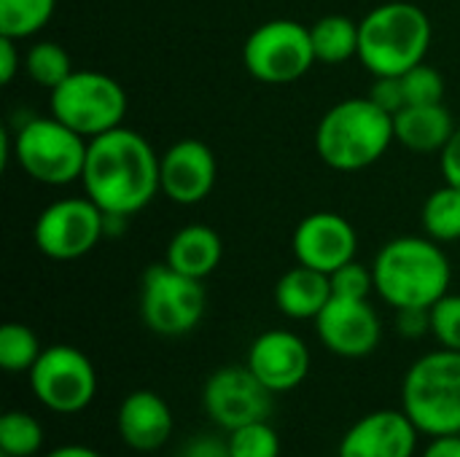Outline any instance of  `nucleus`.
I'll return each instance as SVG.
<instances>
[{"label": "nucleus", "mask_w": 460, "mask_h": 457, "mask_svg": "<svg viewBox=\"0 0 460 457\" xmlns=\"http://www.w3.org/2000/svg\"><path fill=\"white\" fill-rule=\"evenodd\" d=\"M81 183L102 213L132 218L162 191L159 156L140 132L116 127L89 140Z\"/></svg>", "instance_id": "obj_1"}, {"label": "nucleus", "mask_w": 460, "mask_h": 457, "mask_svg": "<svg viewBox=\"0 0 460 457\" xmlns=\"http://www.w3.org/2000/svg\"><path fill=\"white\" fill-rule=\"evenodd\" d=\"M375 291L394 307L431 310L445 294H450V261L439 242L431 237H396L372 264Z\"/></svg>", "instance_id": "obj_2"}, {"label": "nucleus", "mask_w": 460, "mask_h": 457, "mask_svg": "<svg viewBox=\"0 0 460 457\" xmlns=\"http://www.w3.org/2000/svg\"><path fill=\"white\" fill-rule=\"evenodd\" d=\"M394 140V116L380 110L369 97H350L332 105L315 129L318 156L340 172L375 164Z\"/></svg>", "instance_id": "obj_3"}, {"label": "nucleus", "mask_w": 460, "mask_h": 457, "mask_svg": "<svg viewBox=\"0 0 460 457\" xmlns=\"http://www.w3.org/2000/svg\"><path fill=\"white\" fill-rule=\"evenodd\" d=\"M358 59L372 75H404L426 62L431 46V19L415 3L394 0L372 8L361 22Z\"/></svg>", "instance_id": "obj_4"}, {"label": "nucleus", "mask_w": 460, "mask_h": 457, "mask_svg": "<svg viewBox=\"0 0 460 457\" xmlns=\"http://www.w3.org/2000/svg\"><path fill=\"white\" fill-rule=\"evenodd\" d=\"M402 409L426 436L460 434V353L434 350L404 374Z\"/></svg>", "instance_id": "obj_5"}, {"label": "nucleus", "mask_w": 460, "mask_h": 457, "mask_svg": "<svg viewBox=\"0 0 460 457\" xmlns=\"http://www.w3.org/2000/svg\"><path fill=\"white\" fill-rule=\"evenodd\" d=\"M89 140L62 124L57 116L30 119L16 129L13 156L19 167L38 183L65 186L81 180Z\"/></svg>", "instance_id": "obj_6"}, {"label": "nucleus", "mask_w": 460, "mask_h": 457, "mask_svg": "<svg viewBox=\"0 0 460 457\" xmlns=\"http://www.w3.org/2000/svg\"><path fill=\"white\" fill-rule=\"evenodd\" d=\"M124 113L127 94L121 83L105 73L73 70L57 89H51V116L86 140L121 127Z\"/></svg>", "instance_id": "obj_7"}, {"label": "nucleus", "mask_w": 460, "mask_h": 457, "mask_svg": "<svg viewBox=\"0 0 460 457\" xmlns=\"http://www.w3.org/2000/svg\"><path fill=\"white\" fill-rule=\"evenodd\" d=\"M205 286L172 269L167 261L154 264L140 280V318L159 337H183L194 331L205 315Z\"/></svg>", "instance_id": "obj_8"}, {"label": "nucleus", "mask_w": 460, "mask_h": 457, "mask_svg": "<svg viewBox=\"0 0 460 457\" xmlns=\"http://www.w3.org/2000/svg\"><path fill=\"white\" fill-rule=\"evenodd\" d=\"M243 62L245 70L261 83H291L318 59L307 27L294 19H272L248 35Z\"/></svg>", "instance_id": "obj_9"}, {"label": "nucleus", "mask_w": 460, "mask_h": 457, "mask_svg": "<svg viewBox=\"0 0 460 457\" xmlns=\"http://www.w3.org/2000/svg\"><path fill=\"white\" fill-rule=\"evenodd\" d=\"M32 396L57 415L84 412L97 393V372L92 361L70 345H51L30 369Z\"/></svg>", "instance_id": "obj_10"}, {"label": "nucleus", "mask_w": 460, "mask_h": 457, "mask_svg": "<svg viewBox=\"0 0 460 457\" xmlns=\"http://www.w3.org/2000/svg\"><path fill=\"white\" fill-rule=\"evenodd\" d=\"M105 237V213L89 199L51 202L35 221V248L54 261H75Z\"/></svg>", "instance_id": "obj_11"}, {"label": "nucleus", "mask_w": 460, "mask_h": 457, "mask_svg": "<svg viewBox=\"0 0 460 457\" xmlns=\"http://www.w3.org/2000/svg\"><path fill=\"white\" fill-rule=\"evenodd\" d=\"M202 407L218 428L234 431L270 417L272 391L248 366H224L208 377Z\"/></svg>", "instance_id": "obj_12"}, {"label": "nucleus", "mask_w": 460, "mask_h": 457, "mask_svg": "<svg viewBox=\"0 0 460 457\" xmlns=\"http://www.w3.org/2000/svg\"><path fill=\"white\" fill-rule=\"evenodd\" d=\"M315 331L334 356L367 358L380 345L383 326L367 299L332 296V302L315 318Z\"/></svg>", "instance_id": "obj_13"}, {"label": "nucleus", "mask_w": 460, "mask_h": 457, "mask_svg": "<svg viewBox=\"0 0 460 457\" xmlns=\"http://www.w3.org/2000/svg\"><path fill=\"white\" fill-rule=\"evenodd\" d=\"M291 248L299 264L332 275L334 269L356 259L358 240L348 218H342L340 213L321 210L302 218V224L294 232Z\"/></svg>", "instance_id": "obj_14"}, {"label": "nucleus", "mask_w": 460, "mask_h": 457, "mask_svg": "<svg viewBox=\"0 0 460 457\" xmlns=\"http://www.w3.org/2000/svg\"><path fill=\"white\" fill-rule=\"evenodd\" d=\"M418 426L404 409H380L356 420L340 442V457H415Z\"/></svg>", "instance_id": "obj_15"}, {"label": "nucleus", "mask_w": 460, "mask_h": 457, "mask_svg": "<svg viewBox=\"0 0 460 457\" xmlns=\"http://www.w3.org/2000/svg\"><path fill=\"white\" fill-rule=\"evenodd\" d=\"M245 366L272 393H288L307 380L310 350L294 331L272 329L253 339Z\"/></svg>", "instance_id": "obj_16"}, {"label": "nucleus", "mask_w": 460, "mask_h": 457, "mask_svg": "<svg viewBox=\"0 0 460 457\" xmlns=\"http://www.w3.org/2000/svg\"><path fill=\"white\" fill-rule=\"evenodd\" d=\"M216 156L202 140H181L159 159V186L178 205H197L216 186Z\"/></svg>", "instance_id": "obj_17"}, {"label": "nucleus", "mask_w": 460, "mask_h": 457, "mask_svg": "<svg viewBox=\"0 0 460 457\" xmlns=\"http://www.w3.org/2000/svg\"><path fill=\"white\" fill-rule=\"evenodd\" d=\"M172 409L167 401L151 391L129 393L116 415V428L121 442L137 453H156L172 436Z\"/></svg>", "instance_id": "obj_18"}, {"label": "nucleus", "mask_w": 460, "mask_h": 457, "mask_svg": "<svg viewBox=\"0 0 460 457\" xmlns=\"http://www.w3.org/2000/svg\"><path fill=\"white\" fill-rule=\"evenodd\" d=\"M456 132L453 116L445 102L437 105H407L394 116L396 140L415 154H442Z\"/></svg>", "instance_id": "obj_19"}, {"label": "nucleus", "mask_w": 460, "mask_h": 457, "mask_svg": "<svg viewBox=\"0 0 460 457\" xmlns=\"http://www.w3.org/2000/svg\"><path fill=\"white\" fill-rule=\"evenodd\" d=\"M332 296V277L305 264L288 269L275 286L278 310L294 321H315Z\"/></svg>", "instance_id": "obj_20"}, {"label": "nucleus", "mask_w": 460, "mask_h": 457, "mask_svg": "<svg viewBox=\"0 0 460 457\" xmlns=\"http://www.w3.org/2000/svg\"><path fill=\"white\" fill-rule=\"evenodd\" d=\"M224 248H221V237L216 229L202 226V224H191L183 226L167 245L164 261L197 280H205L208 275L216 272V267L221 264Z\"/></svg>", "instance_id": "obj_21"}, {"label": "nucleus", "mask_w": 460, "mask_h": 457, "mask_svg": "<svg viewBox=\"0 0 460 457\" xmlns=\"http://www.w3.org/2000/svg\"><path fill=\"white\" fill-rule=\"evenodd\" d=\"M313 38V51L318 62L326 65H340L350 57H358V40H361V27L350 16H323L310 27Z\"/></svg>", "instance_id": "obj_22"}, {"label": "nucleus", "mask_w": 460, "mask_h": 457, "mask_svg": "<svg viewBox=\"0 0 460 457\" xmlns=\"http://www.w3.org/2000/svg\"><path fill=\"white\" fill-rule=\"evenodd\" d=\"M423 229L434 242L460 240V189L445 183L426 199Z\"/></svg>", "instance_id": "obj_23"}, {"label": "nucleus", "mask_w": 460, "mask_h": 457, "mask_svg": "<svg viewBox=\"0 0 460 457\" xmlns=\"http://www.w3.org/2000/svg\"><path fill=\"white\" fill-rule=\"evenodd\" d=\"M57 0H0V35L8 38H30L40 32L51 13Z\"/></svg>", "instance_id": "obj_24"}, {"label": "nucleus", "mask_w": 460, "mask_h": 457, "mask_svg": "<svg viewBox=\"0 0 460 457\" xmlns=\"http://www.w3.org/2000/svg\"><path fill=\"white\" fill-rule=\"evenodd\" d=\"M24 70L38 86L51 92L73 73V65H70V54L59 43L40 40L24 54Z\"/></svg>", "instance_id": "obj_25"}, {"label": "nucleus", "mask_w": 460, "mask_h": 457, "mask_svg": "<svg viewBox=\"0 0 460 457\" xmlns=\"http://www.w3.org/2000/svg\"><path fill=\"white\" fill-rule=\"evenodd\" d=\"M43 426L27 412H5L0 417V453L8 457H32L43 447Z\"/></svg>", "instance_id": "obj_26"}, {"label": "nucleus", "mask_w": 460, "mask_h": 457, "mask_svg": "<svg viewBox=\"0 0 460 457\" xmlns=\"http://www.w3.org/2000/svg\"><path fill=\"white\" fill-rule=\"evenodd\" d=\"M40 342L32 329L22 323H5L0 329V366L11 374L27 372L40 358Z\"/></svg>", "instance_id": "obj_27"}, {"label": "nucleus", "mask_w": 460, "mask_h": 457, "mask_svg": "<svg viewBox=\"0 0 460 457\" xmlns=\"http://www.w3.org/2000/svg\"><path fill=\"white\" fill-rule=\"evenodd\" d=\"M226 442L232 457H280V436L267 420L229 431Z\"/></svg>", "instance_id": "obj_28"}, {"label": "nucleus", "mask_w": 460, "mask_h": 457, "mask_svg": "<svg viewBox=\"0 0 460 457\" xmlns=\"http://www.w3.org/2000/svg\"><path fill=\"white\" fill-rule=\"evenodd\" d=\"M402 78L407 105H437L445 100V78L437 67L420 62L412 70H407Z\"/></svg>", "instance_id": "obj_29"}, {"label": "nucleus", "mask_w": 460, "mask_h": 457, "mask_svg": "<svg viewBox=\"0 0 460 457\" xmlns=\"http://www.w3.org/2000/svg\"><path fill=\"white\" fill-rule=\"evenodd\" d=\"M431 334L437 342L447 350L460 353V296L458 294H445L434 307H431Z\"/></svg>", "instance_id": "obj_30"}, {"label": "nucleus", "mask_w": 460, "mask_h": 457, "mask_svg": "<svg viewBox=\"0 0 460 457\" xmlns=\"http://www.w3.org/2000/svg\"><path fill=\"white\" fill-rule=\"evenodd\" d=\"M332 294L340 299H367L375 288V275L356 259L348 261L345 267L334 269L332 275Z\"/></svg>", "instance_id": "obj_31"}, {"label": "nucleus", "mask_w": 460, "mask_h": 457, "mask_svg": "<svg viewBox=\"0 0 460 457\" xmlns=\"http://www.w3.org/2000/svg\"><path fill=\"white\" fill-rule=\"evenodd\" d=\"M369 100H372L380 110L396 116L399 110L407 108V97H404L402 78H399V75H380V78L375 81L372 92H369Z\"/></svg>", "instance_id": "obj_32"}, {"label": "nucleus", "mask_w": 460, "mask_h": 457, "mask_svg": "<svg viewBox=\"0 0 460 457\" xmlns=\"http://www.w3.org/2000/svg\"><path fill=\"white\" fill-rule=\"evenodd\" d=\"M396 331L407 339L426 337L431 331V310H423V307L396 310Z\"/></svg>", "instance_id": "obj_33"}, {"label": "nucleus", "mask_w": 460, "mask_h": 457, "mask_svg": "<svg viewBox=\"0 0 460 457\" xmlns=\"http://www.w3.org/2000/svg\"><path fill=\"white\" fill-rule=\"evenodd\" d=\"M178 457H232V453H229V442H226V439L202 434V436L189 439V442L181 447Z\"/></svg>", "instance_id": "obj_34"}, {"label": "nucleus", "mask_w": 460, "mask_h": 457, "mask_svg": "<svg viewBox=\"0 0 460 457\" xmlns=\"http://www.w3.org/2000/svg\"><path fill=\"white\" fill-rule=\"evenodd\" d=\"M442 175H445V183L460 189V127H456L450 143L445 145L442 151Z\"/></svg>", "instance_id": "obj_35"}, {"label": "nucleus", "mask_w": 460, "mask_h": 457, "mask_svg": "<svg viewBox=\"0 0 460 457\" xmlns=\"http://www.w3.org/2000/svg\"><path fill=\"white\" fill-rule=\"evenodd\" d=\"M19 67H22V57L16 48V38L0 35V81L11 83L13 75L19 73Z\"/></svg>", "instance_id": "obj_36"}, {"label": "nucleus", "mask_w": 460, "mask_h": 457, "mask_svg": "<svg viewBox=\"0 0 460 457\" xmlns=\"http://www.w3.org/2000/svg\"><path fill=\"white\" fill-rule=\"evenodd\" d=\"M420 457H460V434L453 436H434L431 444Z\"/></svg>", "instance_id": "obj_37"}, {"label": "nucleus", "mask_w": 460, "mask_h": 457, "mask_svg": "<svg viewBox=\"0 0 460 457\" xmlns=\"http://www.w3.org/2000/svg\"><path fill=\"white\" fill-rule=\"evenodd\" d=\"M46 457H102V455H100V453H94L92 447H84V444H65V447L51 450Z\"/></svg>", "instance_id": "obj_38"}, {"label": "nucleus", "mask_w": 460, "mask_h": 457, "mask_svg": "<svg viewBox=\"0 0 460 457\" xmlns=\"http://www.w3.org/2000/svg\"><path fill=\"white\" fill-rule=\"evenodd\" d=\"M0 457H8V455H0Z\"/></svg>", "instance_id": "obj_39"}]
</instances>
